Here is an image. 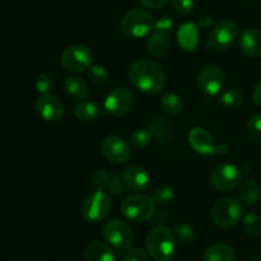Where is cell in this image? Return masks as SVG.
Masks as SVG:
<instances>
[{
    "label": "cell",
    "instance_id": "obj_10",
    "mask_svg": "<svg viewBox=\"0 0 261 261\" xmlns=\"http://www.w3.org/2000/svg\"><path fill=\"white\" fill-rule=\"evenodd\" d=\"M242 181V171L237 166L221 165L213 170L211 173V184L214 189L218 191H231L241 184Z\"/></svg>",
    "mask_w": 261,
    "mask_h": 261
},
{
    "label": "cell",
    "instance_id": "obj_34",
    "mask_svg": "<svg viewBox=\"0 0 261 261\" xmlns=\"http://www.w3.org/2000/svg\"><path fill=\"white\" fill-rule=\"evenodd\" d=\"M36 89L40 94H47L53 89V78L48 74H40L36 78Z\"/></svg>",
    "mask_w": 261,
    "mask_h": 261
},
{
    "label": "cell",
    "instance_id": "obj_38",
    "mask_svg": "<svg viewBox=\"0 0 261 261\" xmlns=\"http://www.w3.org/2000/svg\"><path fill=\"white\" fill-rule=\"evenodd\" d=\"M122 261H150L149 255L142 249H132L124 255Z\"/></svg>",
    "mask_w": 261,
    "mask_h": 261
},
{
    "label": "cell",
    "instance_id": "obj_17",
    "mask_svg": "<svg viewBox=\"0 0 261 261\" xmlns=\"http://www.w3.org/2000/svg\"><path fill=\"white\" fill-rule=\"evenodd\" d=\"M240 48L249 58L261 56V31L256 28H246L240 36Z\"/></svg>",
    "mask_w": 261,
    "mask_h": 261
},
{
    "label": "cell",
    "instance_id": "obj_36",
    "mask_svg": "<svg viewBox=\"0 0 261 261\" xmlns=\"http://www.w3.org/2000/svg\"><path fill=\"white\" fill-rule=\"evenodd\" d=\"M125 186L124 181H122V176L119 175H111L110 176V181L109 185H107V190L110 191L114 195H119V194L125 193Z\"/></svg>",
    "mask_w": 261,
    "mask_h": 261
},
{
    "label": "cell",
    "instance_id": "obj_31",
    "mask_svg": "<svg viewBox=\"0 0 261 261\" xmlns=\"http://www.w3.org/2000/svg\"><path fill=\"white\" fill-rule=\"evenodd\" d=\"M152 198L155 201V204H167L175 198V190L168 185H160L154 189Z\"/></svg>",
    "mask_w": 261,
    "mask_h": 261
},
{
    "label": "cell",
    "instance_id": "obj_24",
    "mask_svg": "<svg viewBox=\"0 0 261 261\" xmlns=\"http://www.w3.org/2000/svg\"><path fill=\"white\" fill-rule=\"evenodd\" d=\"M147 48L153 56L161 58V56H165L167 54L168 48H170V41L166 36L160 35L157 32H152L148 37Z\"/></svg>",
    "mask_w": 261,
    "mask_h": 261
},
{
    "label": "cell",
    "instance_id": "obj_16",
    "mask_svg": "<svg viewBox=\"0 0 261 261\" xmlns=\"http://www.w3.org/2000/svg\"><path fill=\"white\" fill-rule=\"evenodd\" d=\"M121 176L126 189L132 191L142 193L147 190L150 185V177L148 172L144 168L138 167V166H130L125 168Z\"/></svg>",
    "mask_w": 261,
    "mask_h": 261
},
{
    "label": "cell",
    "instance_id": "obj_33",
    "mask_svg": "<svg viewBox=\"0 0 261 261\" xmlns=\"http://www.w3.org/2000/svg\"><path fill=\"white\" fill-rule=\"evenodd\" d=\"M88 76L93 83L105 84L109 81V71L101 65H92L91 68H89Z\"/></svg>",
    "mask_w": 261,
    "mask_h": 261
},
{
    "label": "cell",
    "instance_id": "obj_41",
    "mask_svg": "<svg viewBox=\"0 0 261 261\" xmlns=\"http://www.w3.org/2000/svg\"><path fill=\"white\" fill-rule=\"evenodd\" d=\"M211 24H212V18L208 17V15L201 18L200 22H199V27L200 28H208V27H211Z\"/></svg>",
    "mask_w": 261,
    "mask_h": 261
},
{
    "label": "cell",
    "instance_id": "obj_11",
    "mask_svg": "<svg viewBox=\"0 0 261 261\" xmlns=\"http://www.w3.org/2000/svg\"><path fill=\"white\" fill-rule=\"evenodd\" d=\"M133 106H134V94L125 87L112 89L105 99V110L107 114L115 117L126 115L133 109Z\"/></svg>",
    "mask_w": 261,
    "mask_h": 261
},
{
    "label": "cell",
    "instance_id": "obj_2",
    "mask_svg": "<svg viewBox=\"0 0 261 261\" xmlns=\"http://www.w3.org/2000/svg\"><path fill=\"white\" fill-rule=\"evenodd\" d=\"M145 246L149 256L155 261H170L175 256L176 239L167 227H155L148 233Z\"/></svg>",
    "mask_w": 261,
    "mask_h": 261
},
{
    "label": "cell",
    "instance_id": "obj_3",
    "mask_svg": "<svg viewBox=\"0 0 261 261\" xmlns=\"http://www.w3.org/2000/svg\"><path fill=\"white\" fill-rule=\"evenodd\" d=\"M121 213L129 221L143 223L149 221L155 212V201L152 196L137 194L125 199L121 203Z\"/></svg>",
    "mask_w": 261,
    "mask_h": 261
},
{
    "label": "cell",
    "instance_id": "obj_4",
    "mask_svg": "<svg viewBox=\"0 0 261 261\" xmlns=\"http://www.w3.org/2000/svg\"><path fill=\"white\" fill-rule=\"evenodd\" d=\"M154 19L145 9H132L122 17L120 27L124 35L130 38H143L152 33Z\"/></svg>",
    "mask_w": 261,
    "mask_h": 261
},
{
    "label": "cell",
    "instance_id": "obj_27",
    "mask_svg": "<svg viewBox=\"0 0 261 261\" xmlns=\"http://www.w3.org/2000/svg\"><path fill=\"white\" fill-rule=\"evenodd\" d=\"M173 236L181 244H191L195 240V229L186 223H177L173 227Z\"/></svg>",
    "mask_w": 261,
    "mask_h": 261
},
{
    "label": "cell",
    "instance_id": "obj_30",
    "mask_svg": "<svg viewBox=\"0 0 261 261\" xmlns=\"http://www.w3.org/2000/svg\"><path fill=\"white\" fill-rule=\"evenodd\" d=\"M246 133L247 137L254 142L261 140V112L254 114L250 117L246 125Z\"/></svg>",
    "mask_w": 261,
    "mask_h": 261
},
{
    "label": "cell",
    "instance_id": "obj_39",
    "mask_svg": "<svg viewBox=\"0 0 261 261\" xmlns=\"http://www.w3.org/2000/svg\"><path fill=\"white\" fill-rule=\"evenodd\" d=\"M138 2L148 9H160L167 4L168 0H138Z\"/></svg>",
    "mask_w": 261,
    "mask_h": 261
},
{
    "label": "cell",
    "instance_id": "obj_18",
    "mask_svg": "<svg viewBox=\"0 0 261 261\" xmlns=\"http://www.w3.org/2000/svg\"><path fill=\"white\" fill-rule=\"evenodd\" d=\"M178 45L185 51H195L199 46V27L195 23L186 22L178 27Z\"/></svg>",
    "mask_w": 261,
    "mask_h": 261
},
{
    "label": "cell",
    "instance_id": "obj_20",
    "mask_svg": "<svg viewBox=\"0 0 261 261\" xmlns=\"http://www.w3.org/2000/svg\"><path fill=\"white\" fill-rule=\"evenodd\" d=\"M65 92L75 101H84L89 96V88L86 82L76 75H70L65 79Z\"/></svg>",
    "mask_w": 261,
    "mask_h": 261
},
{
    "label": "cell",
    "instance_id": "obj_1",
    "mask_svg": "<svg viewBox=\"0 0 261 261\" xmlns=\"http://www.w3.org/2000/svg\"><path fill=\"white\" fill-rule=\"evenodd\" d=\"M129 81L134 88L143 93L157 94L165 89L166 73L157 61L140 59L130 66Z\"/></svg>",
    "mask_w": 261,
    "mask_h": 261
},
{
    "label": "cell",
    "instance_id": "obj_22",
    "mask_svg": "<svg viewBox=\"0 0 261 261\" xmlns=\"http://www.w3.org/2000/svg\"><path fill=\"white\" fill-rule=\"evenodd\" d=\"M101 107L94 102L89 101H81V103L76 105L74 110V115L78 120L84 122L94 121L101 116Z\"/></svg>",
    "mask_w": 261,
    "mask_h": 261
},
{
    "label": "cell",
    "instance_id": "obj_25",
    "mask_svg": "<svg viewBox=\"0 0 261 261\" xmlns=\"http://www.w3.org/2000/svg\"><path fill=\"white\" fill-rule=\"evenodd\" d=\"M161 106H162L163 111L171 116H177L184 110L182 99L175 93L163 94L162 98H161Z\"/></svg>",
    "mask_w": 261,
    "mask_h": 261
},
{
    "label": "cell",
    "instance_id": "obj_21",
    "mask_svg": "<svg viewBox=\"0 0 261 261\" xmlns=\"http://www.w3.org/2000/svg\"><path fill=\"white\" fill-rule=\"evenodd\" d=\"M234 251L228 244L218 242V244L211 245L205 250L203 256V261H233Z\"/></svg>",
    "mask_w": 261,
    "mask_h": 261
},
{
    "label": "cell",
    "instance_id": "obj_42",
    "mask_svg": "<svg viewBox=\"0 0 261 261\" xmlns=\"http://www.w3.org/2000/svg\"><path fill=\"white\" fill-rule=\"evenodd\" d=\"M250 261H261V254L252 255V256L250 257Z\"/></svg>",
    "mask_w": 261,
    "mask_h": 261
},
{
    "label": "cell",
    "instance_id": "obj_15",
    "mask_svg": "<svg viewBox=\"0 0 261 261\" xmlns=\"http://www.w3.org/2000/svg\"><path fill=\"white\" fill-rule=\"evenodd\" d=\"M189 144L196 153L203 155L218 154L219 145L214 143L213 137L203 127H194L189 133Z\"/></svg>",
    "mask_w": 261,
    "mask_h": 261
},
{
    "label": "cell",
    "instance_id": "obj_37",
    "mask_svg": "<svg viewBox=\"0 0 261 261\" xmlns=\"http://www.w3.org/2000/svg\"><path fill=\"white\" fill-rule=\"evenodd\" d=\"M172 8L177 14L188 15L194 9V0H172Z\"/></svg>",
    "mask_w": 261,
    "mask_h": 261
},
{
    "label": "cell",
    "instance_id": "obj_14",
    "mask_svg": "<svg viewBox=\"0 0 261 261\" xmlns=\"http://www.w3.org/2000/svg\"><path fill=\"white\" fill-rule=\"evenodd\" d=\"M36 111L43 120L50 122H56L63 117L64 106L60 99L56 98L53 94H41L36 101Z\"/></svg>",
    "mask_w": 261,
    "mask_h": 261
},
{
    "label": "cell",
    "instance_id": "obj_6",
    "mask_svg": "<svg viewBox=\"0 0 261 261\" xmlns=\"http://www.w3.org/2000/svg\"><path fill=\"white\" fill-rule=\"evenodd\" d=\"M111 211V198L103 190H96L86 198L82 205V216L89 223H99Z\"/></svg>",
    "mask_w": 261,
    "mask_h": 261
},
{
    "label": "cell",
    "instance_id": "obj_35",
    "mask_svg": "<svg viewBox=\"0 0 261 261\" xmlns=\"http://www.w3.org/2000/svg\"><path fill=\"white\" fill-rule=\"evenodd\" d=\"M109 181L110 175L102 170L96 171V172H93V175L91 176V182L96 190H103V189H107Z\"/></svg>",
    "mask_w": 261,
    "mask_h": 261
},
{
    "label": "cell",
    "instance_id": "obj_29",
    "mask_svg": "<svg viewBox=\"0 0 261 261\" xmlns=\"http://www.w3.org/2000/svg\"><path fill=\"white\" fill-rule=\"evenodd\" d=\"M153 133L148 129H138L130 135V144L137 149H143L152 142Z\"/></svg>",
    "mask_w": 261,
    "mask_h": 261
},
{
    "label": "cell",
    "instance_id": "obj_23",
    "mask_svg": "<svg viewBox=\"0 0 261 261\" xmlns=\"http://www.w3.org/2000/svg\"><path fill=\"white\" fill-rule=\"evenodd\" d=\"M239 196L245 205H255L260 199V188L254 180H246L240 185Z\"/></svg>",
    "mask_w": 261,
    "mask_h": 261
},
{
    "label": "cell",
    "instance_id": "obj_13",
    "mask_svg": "<svg viewBox=\"0 0 261 261\" xmlns=\"http://www.w3.org/2000/svg\"><path fill=\"white\" fill-rule=\"evenodd\" d=\"M101 152L110 162L121 163L127 162L132 157V147L129 143L121 137L117 135H110L102 142Z\"/></svg>",
    "mask_w": 261,
    "mask_h": 261
},
{
    "label": "cell",
    "instance_id": "obj_32",
    "mask_svg": "<svg viewBox=\"0 0 261 261\" xmlns=\"http://www.w3.org/2000/svg\"><path fill=\"white\" fill-rule=\"evenodd\" d=\"M173 30H175V23L170 17H162L158 20H154V25H153V32H157L160 35L168 37L172 35Z\"/></svg>",
    "mask_w": 261,
    "mask_h": 261
},
{
    "label": "cell",
    "instance_id": "obj_8",
    "mask_svg": "<svg viewBox=\"0 0 261 261\" xmlns=\"http://www.w3.org/2000/svg\"><path fill=\"white\" fill-rule=\"evenodd\" d=\"M239 37V27L232 20H222L217 23L209 32L208 47L223 51L231 47Z\"/></svg>",
    "mask_w": 261,
    "mask_h": 261
},
{
    "label": "cell",
    "instance_id": "obj_12",
    "mask_svg": "<svg viewBox=\"0 0 261 261\" xmlns=\"http://www.w3.org/2000/svg\"><path fill=\"white\" fill-rule=\"evenodd\" d=\"M198 87L206 96H217L224 87V73L218 65H205L198 75Z\"/></svg>",
    "mask_w": 261,
    "mask_h": 261
},
{
    "label": "cell",
    "instance_id": "obj_7",
    "mask_svg": "<svg viewBox=\"0 0 261 261\" xmlns=\"http://www.w3.org/2000/svg\"><path fill=\"white\" fill-rule=\"evenodd\" d=\"M105 240L116 250L124 251L132 247L134 242V232L132 227L120 219H111L102 229Z\"/></svg>",
    "mask_w": 261,
    "mask_h": 261
},
{
    "label": "cell",
    "instance_id": "obj_9",
    "mask_svg": "<svg viewBox=\"0 0 261 261\" xmlns=\"http://www.w3.org/2000/svg\"><path fill=\"white\" fill-rule=\"evenodd\" d=\"M93 54L87 46L73 45L69 46L61 55V65L71 73H81L92 66Z\"/></svg>",
    "mask_w": 261,
    "mask_h": 261
},
{
    "label": "cell",
    "instance_id": "obj_40",
    "mask_svg": "<svg viewBox=\"0 0 261 261\" xmlns=\"http://www.w3.org/2000/svg\"><path fill=\"white\" fill-rule=\"evenodd\" d=\"M252 99H254V102L257 106L261 107V82L254 88V92H252Z\"/></svg>",
    "mask_w": 261,
    "mask_h": 261
},
{
    "label": "cell",
    "instance_id": "obj_28",
    "mask_svg": "<svg viewBox=\"0 0 261 261\" xmlns=\"http://www.w3.org/2000/svg\"><path fill=\"white\" fill-rule=\"evenodd\" d=\"M244 229L247 234L252 237H259L261 234V217L259 214L250 212L244 217Z\"/></svg>",
    "mask_w": 261,
    "mask_h": 261
},
{
    "label": "cell",
    "instance_id": "obj_26",
    "mask_svg": "<svg viewBox=\"0 0 261 261\" xmlns=\"http://www.w3.org/2000/svg\"><path fill=\"white\" fill-rule=\"evenodd\" d=\"M242 101H244V92L237 87L226 89L219 97V103L228 110L237 109L242 103Z\"/></svg>",
    "mask_w": 261,
    "mask_h": 261
},
{
    "label": "cell",
    "instance_id": "obj_5",
    "mask_svg": "<svg viewBox=\"0 0 261 261\" xmlns=\"http://www.w3.org/2000/svg\"><path fill=\"white\" fill-rule=\"evenodd\" d=\"M244 217V208L234 198H223L214 204L212 209V221L223 228L234 226Z\"/></svg>",
    "mask_w": 261,
    "mask_h": 261
},
{
    "label": "cell",
    "instance_id": "obj_19",
    "mask_svg": "<svg viewBox=\"0 0 261 261\" xmlns=\"http://www.w3.org/2000/svg\"><path fill=\"white\" fill-rule=\"evenodd\" d=\"M86 261H115V254L109 245L103 242H92L84 251Z\"/></svg>",
    "mask_w": 261,
    "mask_h": 261
}]
</instances>
